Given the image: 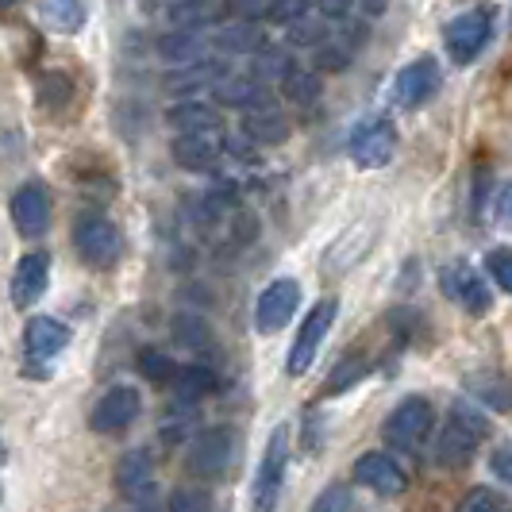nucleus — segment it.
Wrapping results in <instances>:
<instances>
[{
    "label": "nucleus",
    "instance_id": "obj_4",
    "mask_svg": "<svg viewBox=\"0 0 512 512\" xmlns=\"http://www.w3.org/2000/svg\"><path fill=\"white\" fill-rule=\"evenodd\" d=\"M74 247H77V255L85 258L89 266L104 270V266L120 262V255H124V235H120V228H116L108 216L89 212V216H81V220H77Z\"/></svg>",
    "mask_w": 512,
    "mask_h": 512
},
{
    "label": "nucleus",
    "instance_id": "obj_31",
    "mask_svg": "<svg viewBox=\"0 0 512 512\" xmlns=\"http://www.w3.org/2000/svg\"><path fill=\"white\" fill-rule=\"evenodd\" d=\"M166 16H170V24L181 27V31H197L201 24H208L212 4H208V0H170Z\"/></svg>",
    "mask_w": 512,
    "mask_h": 512
},
{
    "label": "nucleus",
    "instance_id": "obj_20",
    "mask_svg": "<svg viewBox=\"0 0 512 512\" xmlns=\"http://www.w3.org/2000/svg\"><path fill=\"white\" fill-rule=\"evenodd\" d=\"M216 101L224 104V108H243V112H255V108H266V104H270V89H266L258 77L228 74L220 85H216Z\"/></svg>",
    "mask_w": 512,
    "mask_h": 512
},
{
    "label": "nucleus",
    "instance_id": "obj_22",
    "mask_svg": "<svg viewBox=\"0 0 512 512\" xmlns=\"http://www.w3.org/2000/svg\"><path fill=\"white\" fill-rule=\"evenodd\" d=\"M166 120H170V128H178V135H212V131H220V112L205 101H178L170 112H166Z\"/></svg>",
    "mask_w": 512,
    "mask_h": 512
},
{
    "label": "nucleus",
    "instance_id": "obj_39",
    "mask_svg": "<svg viewBox=\"0 0 512 512\" xmlns=\"http://www.w3.org/2000/svg\"><path fill=\"white\" fill-rule=\"evenodd\" d=\"M351 47L347 43H324V47H316V70H328V74H335V70H347V62H351Z\"/></svg>",
    "mask_w": 512,
    "mask_h": 512
},
{
    "label": "nucleus",
    "instance_id": "obj_41",
    "mask_svg": "<svg viewBox=\"0 0 512 512\" xmlns=\"http://www.w3.org/2000/svg\"><path fill=\"white\" fill-rule=\"evenodd\" d=\"M455 512H501V497L493 489H470Z\"/></svg>",
    "mask_w": 512,
    "mask_h": 512
},
{
    "label": "nucleus",
    "instance_id": "obj_12",
    "mask_svg": "<svg viewBox=\"0 0 512 512\" xmlns=\"http://www.w3.org/2000/svg\"><path fill=\"white\" fill-rule=\"evenodd\" d=\"M112 482L120 489V497L131 501V505H147L154 501V459L151 451H143V447H135L128 451L124 459L116 462V474H112Z\"/></svg>",
    "mask_w": 512,
    "mask_h": 512
},
{
    "label": "nucleus",
    "instance_id": "obj_46",
    "mask_svg": "<svg viewBox=\"0 0 512 512\" xmlns=\"http://www.w3.org/2000/svg\"><path fill=\"white\" fill-rule=\"evenodd\" d=\"M12 4H20V0H0V8H12Z\"/></svg>",
    "mask_w": 512,
    "mask_h": 512
},
{
    "label": "nucleus",
    "instance_id": "obj_16",
    "mask_svg": "<svg viewBox=\"0 0 512 512\" xmlns=\"http://www.w3.org/2000/svg\"><path fill=\"white\" fill-rule=\"evenodd\" d=\"M478 443L482 439L474 436L466 424H459V420H451L447 416V424L439 428V436H436V466H443V470H459V466H466V462L474 459V451H478Z\"/></svg>",
    "mask_w": 512,
    "mask_h": 512
},
{
    "label": "nucleus",
    "instance_id": "obj_1",
    "mask_svg": "<svg viewBox=\"0 0 512 512\" xmlns=\"http://www.w3.org/2000/svg\"><path fill=\"white\" fill-rule=\"evenodd\" d=\"M432 428H436V412H432V405H428L424 397H405V401H397L393 412L385 416L382 436L393 451L416 455V451L428 443Z\"/></svg>",
    "mask_w": 512,
    "mask_h": 512
},
{
    "label": "nucleus",
    "instance_id": "obj_14",
    "mask_svg": "<svg viewBox=\"0 0 512 512\" xmlns=\"http://www.w3.org/2000/svg\"><path fill=\"white\" fill-rule=\"evenodd\" d=\"M439 62L436 58H416L409 62L401 74H397V85H393V97L401 108H420L428 104L439 93Z\"/></svg>",
    "mask_w": 512,
    "mask_h": 512
},
{
    "label": "nucleus",
    "instance_id": "obj_43",
    "mask_svg": "<svg viewBox=\"0 0 512 512\" xmlns=\"http://www.w3.org/2000/svg\"><path fill=\"white\" fill-rule=\"evenodd\" d=\"M489 470L497 482H509L512 486V443H501L493 455H489Z\"/></svg>",
    "mask_w": 512,
    "mask_h": 512
},
{
    "label": "nucleus",
    "instance_id": "obj_45",
    "mask_svg": "<svg viewBox=\"0 0 512 512\" xmlns=\"http://www.w3.org/2000/svg\"><path fill=\"white\" fill-rule=\"evenodd\" d=\"M359 8L374 20V16H382L385 8H389V0H359Z\"/></svg>",
    "mask_w": 512,
    "mask_h": 512
},
{
    "label": "nucleus",
    "instance_id": "obj_2",
    "mask_svg": "<svg viewBox=\"0 0 512 512\" xmlns=\"http://www.w3.org/2000/svg\"><path fill=\"white\" fill-rule=\"evenodd\" d=\"M285 470H289V428L278 424L266 439V451L258 462L255 486H251V512H278Z\"/></svg>",
    "mask_w": 512,
    "mask_h": 512
},
{
    "label": "nucleus",
    "instance_id": "obj_26",
    "mask_svg": "<svg viewBox=\"0 0 512 512\" xmlns=\"http://www.w3.org/2000/svg\"><path fill=\"white\" fill-rule=\"evenodd\" d=\"M216 374L208 370V366H201V362H193V366H181L178 378H174V389H178L181 401H201V397H208V393H216Z\"/></svg>",
    "mask_w": 512,
    "mask_h": 512
},
{
    "label": "nucleus",
    "instance_id": "obj_35",
    "mask_svg": "<svg viewBox=\"0 0 512 512\" xmlns=\"http://www.w3.org/2000/svg\"><path fill=\"white\" fill-rule=\"evenodd\" d=\"M208 509H212V497L197 486L174 489V493H170V501H166V512H208Z\"/></svg>",
    "mask_w": 512,
    "mask_h": 512
},
{
    "label": "nucleus",
    "instance_id": "obj_15",
    "mask_svg": "<svg viewBox=\"0 0 512 512\" xmlns=\"http://www.w3.org/2000/svg\"><path fill=\"white\" fill-rule=\"evenodd\" d=\"M51 285V255L47 251H31L20 258L16 274H12V305L31 308Z\"/></svg>",
    "mask_w": 512,
    "mask_h": 512
},
{
    "label": "nucleus",
    "instance_id": "obj_3",
    "mask_svg": "<svg viewBox=\"0 0 512 512\" xmlns=\"http://www.w3.org/2000/svg\"><path fill=\"white\" fill-rule=\"evenodd\" d=\"M335 312H339V305H335L332 297H324V301L305 316L301 332H297L293 347H289V359H285V374H289V378H305L308 370H312V362H316V355H320L324 339H328V332H332Z\"/></svg>",
    "mask_w": 512,
    "mask_h": 512
},
{
    "label": "nucleus",
    "instance_id": "obj_36",
    "mask_svg": "<svg viewBox=\"0 0 512 512\" xmlns=\"http://www.w3.org/2000/svg\"><path fill=\"white\" fill-rule=\"evenodd\" d=\"M308 4H312V0H270V8H266L262 16H266L270 24L289 27V24H297V20H305Z\"/></svg>",
    "mask_w": 512,
    "mask_h": 512
},
{
    "label": "nucleus",
    "instance_id": "obj_5",
    "mask_svg": "<svg viewBox=\"0 0 512 512\" xmlns=\"http://www.w3.org/2000/svg\"><path fill=\"white\" fill-rule=\"evenodd\" d=\"M347 151H351V158L359 162L362 170H378L385 162H393V154H397V128H393V120H385V116L362 120L359 128L351 131Z\"/></svg>",
    "mask_w": 512,
    "mask_h": 512
},
{
    "label": "nucleus",
    "instance_id": "obj_33",
    "mask_svg": "<svg viewBox=\"0 0 512 512\" xmlns=\"http://www.w3.org/2000/svg\"><path fill=\"white\" fill-rule=\"evenodd\" d=\"M289 43L293 47H324L328 43V20L320 16V20H312V16H305V20H297V24H289Z\"/></svg>",
    "mask_w": 512,
    "mask_h": 512
},
{
    "label": "nucleus",
    "instance_id": "obj_38",
    "mask_svg": "<svg viewBox=\"0 0 512 512\" xmlns=\"http://www.w3.org/2000/svg\"><path fill=\"white\" fill-rule=\"evenodd\" d=\"M366 374V362L359 359V355H347V359L335 366V374L328 378V393H343L347 385H355Z\"/></svg>",
    "mask_w": 512,
    "mask_h": 512
},
{
    "label": "nucleus",
    "instance_id": "obj_17",
    "mask_svg": "<svg viewBox=\"0 0 512 512\" xmlns=\"http://www.w3.org/2000/svg\"><path fill=\"white\" fill-rule=\"evenodd\" d=\"M228 77V62H220V58H201V62H189V66H178L174 74H166V93H174V97H193V93H201V89H216L220 81Z\"/></svg>",
    "mask_w": 512,
    "mask_h": 512
},
{
    "label": "nucleus",
    "instance_id": "obj_23",
    "mask_svg": "<svg viewBox=\"0 0 512 512\" xmlns=\"http://www.w3.org/2000/svg\"><path fill=\"white\" fill-rule=\"evenodd\" d=\"M243 135H247L251 143L274 147V143H285V135H289V120H285L274 104H266V108H255V112H247V116H243Z\"/></svg>",
    "mask_w": 512,
    "mask_h": 512
},
{
    "label": "nucleus",
    "instance_id": "obj_34",
    "mask_svg": "<svg viewBox=\"0 0 512 512\" xmlns=\"http://www.w3.org/2000/svg\"><path fill=\"white\" fill-rule=\"evenodd\" d=\"M308 512H359V505H355V493L351 489L343 486V482H335V486H328L312 501Z\"/></svg>",
    "mask_w": 512,
    "mask_h": 512
},
{
    "label": "nucleus",
    "instance_id": "obj_28",
    "mask_svg": "<svg viewBox=\"0 0 512 512\" xmlns=\"http://www.w3.org/2000/svg\"><path fill=\"white\" fill-rule=\"evenodd\" d=\"M170 332H174V339H178L185 351H205L208 343H212V328H208L201 316H193V312H178L174 324H170Z\"/></svg>",
    "mask_w": 512,
    "mask_h": 512
},
{
    "label": "nucleus",
    "instance_id": "obj_8",
    "mask_svg": "<svg viewBox=\"0 0 512 512\" xmlns=\"http://www.w3.org/2000/svg\"><path fill=\"white\" fill-rule=\"evenodd\" d=\"M139 412H143V397H139V389H131V385H112L101 401L93 405L89 428H93V432H101V436H116V432H124V428L135 424V416H139Z\"/></svg>",
    "mask_w": 512,
    "mask_h": 512
},
{
    "label": "nucleus",
    "instance_id": "obj_24",
    "mask_svg": "<svg viewBox=\"0 0 512 512\" xmlns=\"http://www.w3.org/2000/svg\"><path fill=\"white\" fill-rule=\"evenodd\" d=\"M212 47L220 54H258L266 47V35H262V27L258 24H247V20H239V24H228L216 31V39H212Z\"/></svg>",
    "mask_w": 512,
    "mask_h": 512
},
{
    "label": "nucleus",
    "instance_id": "obj_30",
    "mask_svg": "<svg viewBox=\"0 0 512 512\" xmlns=\"http://www.w3.org/2000/svg\"><path fill=\"white\" fill-rule=\"evenodd\" d=\"M282 93L285 101L293 104H316L320 93H324V81H320V74H312V70H293L282 81Z\"/></svg>",
    "mask_w": 512,
    "mask_h": 512
},
{
    "label": "nucleus",
    "instance_id": "obj_9",
    "mask_svg": "<svg viewBox=\"0 0 512 512\" xmlns=\"http://www.w3.org/2000/svg\"><path fill=\"white\" fill-rule=\"evenodd\" d=\"M297 305H301V285L293 282V278L270 282L262 289V297H258V305H255V328L262 335L282 332L285 324L293 320Z\"/></svg>",
    "mask_w": 512,
    "mask_h": 512
},
{
    "label": "nucleus",
    "instance_id": "obj_19",
    "mask_svg": "<svg viewBox=\"0 0 512 512\" xmlns=\"http://www.w3.org/2000/svg\"><path fill=\"white\" fill-rule=\"evenodd\" d=\"M170 154H174L181 170L205 174V170H216V162H220V143H216V135H197L193 131V135H178L170 143Z\"/></svg>",
    "mask_w": 512,
    "mask_h": 512
},
{
    "label": "nucleus",
    "instance_id": "obj_42",
    "mask_svg": "<svg viewBox=\"0 0 512 512\" xmlns=\"http://www.w3.org/2000/svg\"><path fill=\"white\" fill-rule=\"evenodd\" d=\"M355 4H359V0H316L320 16H324V20H332V24H347V20H351V12H355Z\"/></svg>",
    "mask_w": 512,
    "mask_h": 512
},
{
    "label": "nucleus",
    "instance_id": "obj_29",
    "mask_svg": "<svg viewBox=\"0 0 512 512\" xmlns=\"http://www.w3.org/2000/svg\"><path fill=\"white\" fill-rule=\"evenodd\" d=\"M297 70V62H293V54H285L282 47H262L255 54V74L258 81H285V77Z\"/></svg>",
    "mask_w": 512,
    "mask_h": 512
},
{
    "label": "nucleus",
    "instance_id": "obj_44",
    "mask_svg": "<svg viewBox=\"0 0 512 512\" xmlns=\"http://www.w3.org/2000/svg\"><path fill=\"white\" fill-rule=\"evenodd\" d=\"M493 212H497V224L512 228V181L501 185V193H497V201H493Z\"/></svg>",
    "mask_w": 512,
    "mask_h": 512
},
{
    "label": "nucleus",
    "instance_id": "obj_10",
    "mask_svg": "<svg viewBox=\"0 0 512 512\" xmlns=\"http://www.w3.org/2000/svg\"><path fill=\"white\" fill-rule=\"evenodd\" d=\"M51 216H54V205H51L47 185L27 181V185H20V189L12 193V220H16V231H20L24 239H39L43 231L51 228Z\"/></svg>",
    "mask_w": 512,
    "mask_h": 512
},
{
    "label": "nucleus",
    "instance_id": "obj_11",
    "mask_svg": "<svg viewBox=\"0 0 512 512\" xmlns=\"http://www.w3.org/2000/svg\"><path fill=\"white\" fill-rule=\"evenodd\" d=\"M355 482L378 497H401L409 489V474L401 470V462L385 451H366L359 462H355Z\"/></svg>",
    "mask_w": 512,
    "mask_h": 512
},
{
    "label": "nucleus",
    "instance_id": "obj_37",
    "mask_svg": "<svg viewBox=\"0 0 512 512\" xmlns=\"http://www.w3.org/2000/svg\"><path fill=\"white\" fill-rule=\"evenodd\" d=\"M486 270L505 293H512V247H493L486 255Z\"/></svg>",
    "mask_w": 512,
    "mask_h": 512
},
{
    "label": "nucleus",
    "instance_id": "obj_27",
    "mask_svg": "<svg viewBox=\"0 0 512 512\" xmlns=\"http://www.w3.org/2000/svg\"><path fill=\"white\" fill-rule=\"evenodd\" d=\"M470 393L478 401H486L489 409L512 412V382L501 378V374H478V378H470Z\"/></svg>",
    "mask_w": 512,
    "mask_h": 512
},
{
    "label": "nucleus",
    "instance_id": "obj_21",
    "mask_svg": "<svg viewBox=\"0 0 512 512\" xmlns=\"http://www.w3.org/2000/svg\"><path fill=\"white\" fill-rule=\"evenodd\" d=\"M154 51H158L162 62L189 66V62H201V58H205L208 39L201 35V31H181V27H174V31H166V35L154 43Z\"/></svg>",
    "mask_w": 512,
    "mask_h": 512
},
{
    "label": "nucleus",
    "instance_id": "obj_13",
    "mask_svg": "<svg viewBox=\"0 0 512 512\" xmlns=\"http://www.w3.org/2000/svg\"><path fill=\"white\" fill-rule=\"evenodd\" d=\"M443 289H447L470 316H486L489 308H493V293H489L486 278H482L474 266H466V262L443 266Z\"/></svg>",
    "mask_w": 512,
    "mask_h": 512
},
{
    "label": "nucleus",
    "instance_id": "obj_18",
    "mask_svg": "<svg viewBox=\"0 0 512 512\" xmlns=\"http://www.w3.org/2000/svg\"><path fill=\"white\" fill-rule=\"evenodd\" d=\"M24 347H27V359H54L58 351L70 347V328L54 316H35L27 320L24 328Z\"/></svg>",
    "mask_w": 512,
    "mask_h": 512
},
{
    "label": "nucleus",
    "instance_id": "obj_25",
    "mask_svg": "<svg viewBox=\"0 0 512 512\" xmlns=\"http://www.w3.org/2000/svg\"><path fill=\"white\" fill-rule=\"evenodd\" d=\"M39 16L54 27V31H62V35H77L85 20H89V8H85V0H39Z\"/></svg>",
    "mask_w": 512,
    "mask_h": 512
},
{
    "label": "nucleus",
    "instance_id": "obj_6",
    "mask_svg": "<svg viewBox=\"0 0 512 512\" xmlns=\"http://www.w3.org/2000/svg\"><path fill=\"white\" fill-rule=\"evenodd\" d=\"M235 462V432L231 428H205L189 443V470L205 482L224 478Z\"/></svg>",
    "mask_w": 512,
    "mask_h": 512
},
{
    "label": "nucleus",
    "instance_id": "obj_40",
    "mask_svg": "<svg viewBox=\"0 0 512 512\" xmlns=\"http://www.w3.org/2000/svg\"><path fill=\"white\" fill-rule=\"evenodd\" d=\"M451 420H459V424H466V428H470V432H474L478 439H486V436H489L486 412L474 409L470 401H455V405H451Z\"/></svg>",
    "mask_w": 512,
    "mask_h": 512
},
{
    "label": "nucleus",
    "instance_id": "obj_7",
    "mask_svg": "<svg viewBox=\"0 0 512 512\" xmlns=\"http://www.w3.org/2000/svg\"><path fill=\"white\" fill-rule=\"evenodd\" d=\"M489 31H493V12L489 8H474V12H462L447 24V54L451 62L459 66H470L478 54L486 51L489 43Z\"/></svg>",
    "mask_w": 512,
    "mask_h": 512
},
{
    "label": "nucleus",
    "instance_id": "obj_32",
    "mask_svg": "<svg viewBox=\"0 0 512 512\" xmlns=\"http://www.w3.org/2000/svg\"><path fill=\"white\" fill-rule=\"evenodd\" d=\"M139 374H143V378H147V382H174V378H178V362L170 359V355H162V351H154V347H143V351H139Z\"/></svg>",
    "mask_w": 512,
    "mask_h": 512
}]
</instances>
